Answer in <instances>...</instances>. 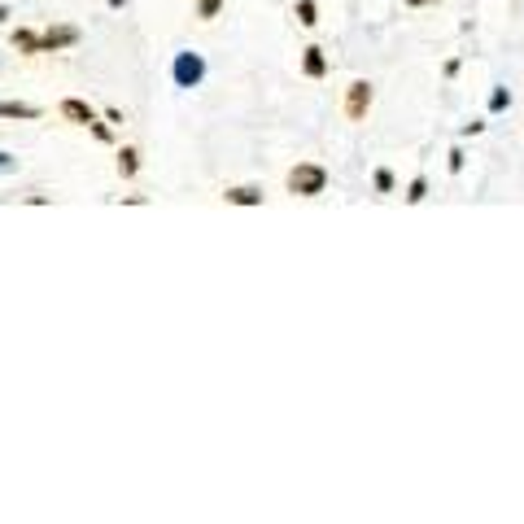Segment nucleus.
Instances as JSON below:
<instances>
[{
  "mask_svg": "<svg viewBox=\"0 0 524 524\" xmlns=\"http://www.w3.org/2000/svg\"><path fill=\"white\" fill-rule=\"evenodd\" d=\"M302 75H306V79H323V75H328V57H323L319 44L302 48Z\"/></svg>",
  "mask_w": 524,
  "mask_h": 524,
  "instance_id": "423d86ee",
  "label": "nucleus"
},
{
  "mask_svg": "<svg viewBox=\"0 0 524 524\" xmlns=\"http://www.w3.org/2000/svg\"><path fill=\"white\" fill-rule=\"evenodd\" d=\"M367 109H371V84H367V79H354V84L346 88V118L350 123H363Z\"/></svg>",
  "mask_w": 524,
  "mask_h": 524,
  "instance_id": "7ed1b4c3",
  "label": "nucleus"
},
{
  "mask_svg": "<svg viewBox=\"0 0 524 524\" xmlns=\"http://www.w3.org/2000/svg\"><path fill=\"white\" fill-rule=\"evenodd\" d=\"M0 118H40V105H26V101H0Z\"/></svg>",
  "mask_w": 524,
  "mask_h": 524,
  "instance_id": "1a4fd4ad",
  "label": "nucleus"
},
{
  "mask_svg": "<svg viewBox=\"0 0 524 524\" xmlns=\"http://www.w3.org/2000/svg\"><path fill=\"white\" fill-rule=\"evenodd\" d=\"M171 79H175V88H201V79H206V57H201V53H192V48L175 53Z\"/></svg>",
  "mask_w": 524,
  "mask_h": 524,
  "instance_id": "f03ea898",
  "label": "nucleus"
},
{
  "mask_svg": "<svg viewBox=\"0 0 524 524\" xmlns=\"http://www.w3.org/2000/svg\"><path fill=\"white\" fill-rule=\"evenodd\" d=\"M298 22H302V26H315V22H319L315 0H298Z\"/></svg>",
  "mask_w": 524,
  "mask_h": 524,
  "instance_id": "f8f14e48",
  "label": "nucleus"
},
{
  "mask_svg": "<svg viewBox=\"0 0 524 524\" xmlns=\"http://www.w3.org/2000/svg\"><path fill=\"white\" fill-rule=\"evenodd\" d=\"M446 167H450V175L463 171V149H450V153H446Z\"/></svg>",
  "mask_w": 524,
  "mask_h": 524,
  "instance_id": "dca6fc26",
  "label": "nucleus"
},
{
  "mask_svg": "<svg viewBox=\"0 0 524 524\" xmlns=\"http://www.w3.org/2000/svg\"><path fill=\"white\" fill-rule=\"evenodd\" d=\"M92 136H96V140H101V144H109V140H114V131H109V127H105L101 118H96V123H92Z\"/></svg>",
  "mask_w": 524,
  "mask_h": 524,
  "instance_id": "a211bd4d",
  "label": "nucleus"
},
{
  "mask_svg": "<svg viewBox=\"0 0 524 524\" xmlns=\"http://www.w3.org/2000/svg\"><path fill=\"white\" fill-rule=\"evenodd\" d=\"M13 171H18V157H13V153H5V149H0V175H13Z\"/></svg>",
  "mask_w": 524,
  "mask_h": 524,
  "instance_id": "f3484780",
  "label": "nucleus"
},
{
  "mask_svg": "<svg viewBox=\"0 0 524 524\" xmlns=\"http://www.w3.org/2000/svg\"><path fill=\"white\" fill-rule=\"evenodd\" d=\"M219 9H223V0H196V18H201V22L219 18Z\"/></svg>",
  "mask_w": 524,
  "mask_h": 524,
  "instance_id": "ddd939ff",
  "label": "nucleus"
},
{
  "mask_svg": "<svg viewBox=\"0 0 524 524\" xmlns=\"http://www.w3.org/2000/svg\"><path fill=\"white\" fill-rule=\"evenodd\" d=\"M5 18H9V9H5V5H0V22H5Z\"/></svg>",
  "mask_w": 524,
  "mask_h": 524,
  "instance_id": "412c9836",
  "label": "nucleus"
},
{
  "mask_svg": "<svg viewBox=\"0 0 524 524\" xmlns=\"http://www.w3.org/2000/svg\"><path fill=\"white\" fill-rule=\"evenodd\" d=\"M371 184H376V192H393V171H389V167H380V171L371 175Z\"/></svg>",
  "mask_w": 524,
  "mask_h": 524,
  "instance_id": "2eb2a0df",
  "label": "nucleus"
},
{
  "mask_svg": "<svg viewBox=\"0 0 524 524\" xmlns=\"http://www.w3.org/2000/svg\"><path fill=\"white\" fill-rule=\"evenodd\" d=\"M57 114H61L66 123H79V127H92L96 123V109L88 101H79V96H66V101L57 105Z\"/></svg>",
  "mask_w": 524,
  "mask_h": 524,
  "instance_id": "39448f33",
  "label": "nucleus"
},
{
  "mask_svg": "<svg viewBox=\"0 0 524 524\" xmlns=\"http://www.w3.org/2000/svg\"><path fill=\"white\" fill-rule=\"evenodd\" d=\"M13 48H18V53H26V57H36V53H44L40 48V31H31V26H13Z\"/></svg>",
  "mask_w": 524,
  "mask_h": 524,
  "instance_id": "0eeeda50",
  "label": "nucleus"
},
{
  "mask_svg": "<svg viewBox=\"0 0 524 524\" xmlns=\"http://www.w3.org/2000/svg\"><path fill=\"white\" fill-rule=\"evenodd\" d=\"M424 196H429V179H424V175H415L411 184H406V201H411V206H419Z\"/></svg>",
  "mask_w": 524,
  "mask_h": 524,
  "instance_id": "9b49d317",
  "label": "nucleus"
},
{
  "mask_svg": "<svg viewBox=\"0 0 524 524\" xmlns=\"http://www.w3.org/2000/svg\"><path fill=\"white\" fill-rule=\"evenodd\" d=\"M136 171H140V153L131 149V144H123V149H118V175L123 179H136Z\"/></svg>",
  "mask_w": 524,
  "mask_h": 524,
  "instance_id": "9d476101",
  "label": "nucleus"
},
{
  "mask_svg": "<svg viewBox=\"0 0 524 524\" xmlns=\"http://www.w3.org/2000/svg\"><path fill=\"white\" fill-rule=\"evenodd\" d=\"M75 44H79V26H70V22H57V26H48L40 36L44 53H61V48H75Z\"/></svg>",
  "mask_w": 524,
  "mask_h": 524,
  "instance_id": "20e7f679",
  "label": "nucleus"
},
{
  "mask_svg": "<svg viewBox=\"0 0 524 524\" xmlns=\"http://www.w3.org/2000/svg\"><path fill=\"white\" fill-rule=\"evenodd\" d=\"M507 105H511V92H507V88H494V92H489V114H502Z\"/></svg>",
  "mask_w": 524,
  "mask_h": 524,
  "instance_id": "4468645a",
  "label": "nucleus"
},
{
  "mask_svg": "<svg viewBox=\"0 0 524 524\" xmlns=\"http://www.w3.org/2000/svg\"><path fill=\"white\" fill-rule=\"evenodd\" d=\"M223 201H227V206H262V188H254V184L227 188V192H223Z\"/></svg>",
  "mask_w": 524,
  "mask_h": 524,
  "instance_id": "6e6552de",
  "label": "nucleus"
},
{
  "mask_svg": "<svg viewBox=\"0 0 524 524\" xmlns=\"http://www.w3.org/2000/svg\"><path fill=\"white\" fill-rule=\"evenodd\" d=\"M328 188V171L319 162H298V167L288 171V192L293 196H319Z\"/></svg>",
  "mask_w": 524,
  "mask_h": 524,
  "instance_id": "f257e3e1",
  "label": "nucleus"
},
{
  "mask_svg": "<svg viewBox=\"0 0 524 524\" xmlns=\"http://www.w3.org/2000/svg\"><path fill=\"white\" fill-rule=\"evenodd\" d=\"M424 5H437V0H406V9H424Z\"/></svg>",
  "mask_w": 524,
  "mask_h": 524,
  "instance_id": "6ab92c4d",
  "label": "nucleus"
},
{
  "mask_svg": "<svg viewBox=\"0 0 524 524\" xmlns=\"http://www.w3.org/2000/svg\"><path fill=\"white\" fill-rule=\"evenodd\" d=\"M105 5H109V9H123V5H127V0H105Z\"/></svg>",
  "mask_w": 524,
  "mask_h": 524,
  "instance_id": "aec40b11",
  "label": "nucleus"
}]
</instances>
